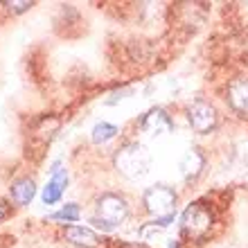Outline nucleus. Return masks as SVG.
I'll return each mask as SVG.
<instances>
[{"instance_id":"1","label":"nucleus","mask_w":248,"mask_h":248,"mask_svg":"<svg viewBox=\"0 0 248 248\" xmlns=\"http://www.w3.org/2000/svg\"><path fill=\"white\" fill-rule=\"evenodd\" d=\"M151 156L140 142H126L115 154V167L126 178H142L149 171Z\"/></svg>"},{"instance_id":"2","label":"nucleus","mask_w":248,"mask_h":248,"mask_svg":"<svg viewBox=\"0 0 248 248\" xmlns=\"http://www.w3.org/2000/svg\"><path fill=\"white\" fill-rule=\"evenodd\" d=\"M183 232L189 239H203L212 228V212L203 203H192L183 212Z\"/></svg>"},{"instance_id":"3","label":"nucleus","mask_w":248,"mask_h":248,"mask_svg":"<svg viewBox=\"0 0 248 248\" xmlns=\"http://www.w3.org/2000/svg\"><path fill=\"white\" fill-rule=\"evenodd\" d=\"M97 219L106 221L108 226H120V223L129 217V203L126 199L120 194H113V192H106L97 199Z\"/></svg>"},{"instance_id":"4","label":"nucleus","mask_w":248,"mask_h":248,"mask_svg":"<svg viewBox=\"0 0 248 248\" xmlns=\"http://www.w3.org/2000/svg\"><path fill=\"white\" fill-rule=\"evenodd\" d=\"M144 208L149 210L151 215L156 217H167L174 215V205H176V192L167 185H154L144 192L142 196Z\"/></svg>"},{"instance_id":"5","label":"nucleus","mask_w":248,"mask_h":248,"mask_svg":"<svg viewBox=\"0 0 248 248\" xmlns=\"http://www.w3.org/2000/svg\"><path fill=\"white\" fill-rule=\"evenodd\" d=\"M187 122L196 133H210V131L217 126L215 106L208 104V102H203V99L192 102V104L187 106Z\"/></svg>"},{"instance_id":"6","label":"nucleus","mask_w":248,"mask_h":248,"mask_svg":"<svg viewBox=\"0 0 248 248\" xmlns=\"http://www.w3.org/2000/svg\"><path fill=\"white\" fill-rule=\"evenodd\" d=\"M228 104L239 115H248V79H235L228 86Z\"/></svg>"},{"instance_id":"7","label":"nucleus","mask_w":248,"mask_h":248,"mask_svg":"<svg viewBox=\"0 0 248 248\" xmlns=\"http://www.w3.org/2000/svg\"><path fill=\"white\" fill-rule=\"evenodd\" d=\"M65 185H68V171L65 170H52V181L43 187V194H41V199H43V203L46 205H52V203H57L61 199V194H63Z\"/></svg>"},{"instance_id":"8","label":"nucleus","mask_w":248,"mask_h":248,"mask_svg":"<svg viewBox=\"0 0 248 248\" xmlns=\"http://www.w3.org/2000/svg\"><path fill=\"white\" fill-rule=\"evenodd\" d=\"M9 192H12V201L16 205H30L32 199L36 196V185H34L32 178H18L12 183Z\"/></svg>"},{"instance_id":"9","label":"nucleus","mask_w":248,"mask_h":248,"mask_svg":"<svg viewBox=\"0 0 248 248\" xmlns=\"http://www.w3.org/2000/svg\"><path fill=\"white\" fill-rule=\"evenodd\" d=\"M203 167H205V158H203V154L199 149H189L183 156V160H181V171H183L185 181H194V178H199V174L203 171Z\"/></svg>"},{"instance_id":"10","label":"nucleus","mask_w":248,"mask_h":248,"mask_svg":"<svg viewBox=\"0 0 248 248\" xmlns=\"http://www.w3.org/2000/svg\"><path fill=\"white\" fill-rule=\"evenodd\" d=\"M174 124H171L170 115L163 111V108H151L142 120V129L147 133H163V131H170Z\"/></svg>"},{"instance_id":"11","label":"nucleus","mask_w":248,"mask_h":248,"mask_svg":"<svg viewBox=\"0 0 248 248\" xmlns=\"http://www.w3.org/2000/svg\"><path fill=\"white\" fill-rule=\"evenodd\" d=\"M65 239L75 246H84V248H93L99 244V237L93 232L91 228H81V226H70V228H65Z\"/></svg>"},{"instance_id":"12","label":"nucleus","mask_w":248,"mask_h":248,"mask_svg":"<svg viewBox=\"0 0 248 248\" xmlns=\"http://www.w3.org/2000/svg\"><path fill=\"white\" fill-rule=\"evenodd\" d=\"M115 136H118V126H115V124H108V122L95 124V126H93V133H91L95 144H104V142H108V140H113Z\"/></svg>"},{"instance_id":"13","label":"nucleus","mask_w":248,"mask_h":248,"mask_svg":"<svg viewBox=\"0 0 248 248\" xmlns=\"http://www.w3.org/2000/svg\"><path fill=\"white\" fill-rule=\"evenodd\" d=\"M79 217H81V212H79L77 203H68L59 212H54L52 219H57V221H79Z\"/></svg>"},{"instance_id":"14","label":"nucleus","mask_w":248,"mask_h":248,"mask_svg":"<svg viewBox=\"0 0 248 248\" xmlns=\"http://www.w3.org/2000/svg\"><path fill=\"white\" fill-rule=\"evenodd\" d=\"M9 7H14V12L20 14V12H27L30 7H32V2H7Z\"/></svg>"},{"instance_id":"15","label":"nucleus","mask_w":248,"mask_h":248,"mask_svg":"<svg viewBox=\"0 0 248 248\" xmlns=\"http://www.w3.org/2000/svg\"><path fill=\"white\" fill-rule=\"evenodd\" d=\"M9 212H12V208H9V203L0 199V221H2V219H7V217H9Z\"/></svg>"},{"instance_id":"16","label":"nucleus","mask_w":248,"mask_h":248,"mask_svg":"<svg viewBox=\"0 0 248 248\" xmlns=\"http://www.w3.org/2000/svg\"><path fill=\"white\" fill-rule=\"evenodd\" d=\"M171 221H174V215H167V217H158V219H156V223H158V226H163V228H165V226H170ZM156 223H154V226H156Z\"/></svg>"}]
</instances>
